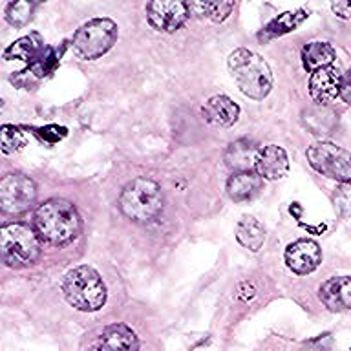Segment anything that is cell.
<instances>
[{"instance_id":"1","label":"cell","mask_w":351,"mask_h":351,"mask_svg":"<svg viewBox=\"0 0 351 351\" xmlns=\"http://www.w3.org/2000/svg\"><path fill=\"white\" fill-rule=\"evenodd\" d=\"M35 230L51 245H66L81 232V216L73 203L53 197L35 210Z\"/></svg>"},{"instance_id":"2","label":"cell","mask_w":351,"mask_h":351,"mask_svg":"<svg viewBox=\"0 0 351 351\" xmlns=\"http://www.w3.org/2000/svg\"><path fill=\"white\" fill-rule=\"evenodd\" d=\"M229 70L243 95L262 101L273 88V73L265 60L247 48H238L229 55Z\"/></svg>"},{"instance_id":"3","label":"cell","mask_w":351,"mask_h":351,"mask_svg":"<svg viewBox=\"0 0 351 351\" xmlns=\"http://www.w3.org/2000/svg\"><path fill=\"white\" fill-rule=\"evenodd\" d=\"M165 197L161 186L148 178H137L123 189L119 207L126 218L137 223H148L163 210Z\"/></svg>"},{"instance_id":"4","label":"cell","mask_w":351,"mask_h":351,"mask_svg":"<svg viewBox=\"0 0 351 351\" xmlns=\"http://www.w3.org/2000/svg\"><path fill=\"white\" fill-rule=\"evenodd\" d=\"M62 291L68 304L79 311H99L106 302V285L95 269L79 265L64 276Z\"/></svg>"},{"instance_id":"5","label":"cell","mask_w":351,"mask_h":351,"mask_svg":"<svg viewBox=\"0 0 351 351\" xmlns=\"http://www.w3.org/2000/svg\"><path fill=\"white\" fill-rule=\"evenodd\" d=\"M0 254L10 267H26L40 256V236L26 223H8L0 229Z\"/></svg>"},{"instance_id":"6","label":"cell","mask_w":351,"mask_h":351,"mask_svg":"<svg viewBox=\"0 0 351 351\" xmlns=\"http://www.w3.org/2000/svg\"><path fill=\"white\" fill-rule=\"evenodd\" d=\"M117 37L119 27L112 19H92L77 29L71 46L79 59L95 60L108 53Z\"/></svg>"},{"instance_id":"7","label":"cell","mask_w":351,"mask_h":351,"mask_svg":"<svg viewBox=\"0 0 351 351\" xmlns=\"http://www.w3.org/2000/svg\"><path fill=\"white\" fill-rule=\"evenodd\" d=\"M307 161L318 174L339 183H351V152L335 143L320 141L307 148Z\"/></svg>"},{"instance_id":"8","label":"cell","mask_w":351,"mask_h":351,"mask_svg":"<svg viewBox=\"0 0 351 351\" xmlns=\"http://www.w3.org/2000/svg\"><path fill=\"white\" fill-rule=\"evenodd\" d=\"M37 186L24 174H8L0 181V205L8 214L26 213L35 205Z\"/></svg>"},{"instance_id":"9","label":"cell","mask_w":351,"mask_h":351,"mask_svg":"<svg viewBox=\"0 0 351 351\" xmlns=\"http://www.w3.org/2000/svg\"><path fill=\"white\" fill-rule=\"evenodd\" d=\"M145 10H147L148 24L161 33L178 32L192 15L189 2H181V0H156V2H148Z\"/></svg>"},{"instance_id":"10","label":"cell","mask_w":351,"mask_h":351,"mask_svg":"<svg viewBox=\"0 0 351 351\" xmlns=\"http://www.w3.org/2000/svg\"><path fill=\"white\" fill-rule=\"evenodd\" d=\"M320 262H322V251L317 241L302 238L289 243L285 249V263L296 274L313 273Z\"/></svg>"},{"instance_id":"11","label":"cell","mask_w":351,"mask_h":351,"mask_svg":"<svg viewBox=\"0 0 351 351\" xmlns=\"http://www.w3.org/2000/svg\"><path fill=\"white\" fill-rule=\"evenodd\" d=\"M342 75L339 68L328 66L322 70L311 73L309 79V95L318 106H328L340 99V86H342Z\"/></svg>"},{"instance_id":"12","label":"cell","mask_w":351,"mask_h":351,"mask_svg":"<svg viewBox=\"0 0 351 351\" xmlns=\"http://www.w3.org/2000/svg\"><path fill=\"white\" fill-rule=\"evenodd\" d=\"M318 298L329 311L342 313L351 309V276L326 280L318 289Z\"/></svg>"},{"instance_id":"13","label":"cell","mask_w":351,"mask_h":351,"mask_svg":"<svg viewBox=\"0 0 351 351\" xmlns=\"http://www.w3.org/2000/svg\"><path fill=\"white\" fill-rule=\"evenodd\" d=\"M262 147L252 139H238L225 150V163L232 172H256V161Z\"/></svg>"},{"instance_id":"14","label":"cell","mask_w":351,"mask_h":351,"mask_svg":"<svg viewBox=\"0 0 351 351\" xmlns=\"http://www.w3.org/2000/svg\"><path fill=\"white\" fill-rule=\"evenodd\" d=\"M256 172L263 180L276 181L282 180L289 172V158L282 147L278 145H267L262 147L256 161Z\"/></svg>"},{"instance_id":"15","label":"cell","mask_w":351,"mask_h":351,"mask_svg":"<svg viewBox=\"0 0 351 351\" xmlns=\"http://www.w3.org/2000/svg\"><path fill=\"white\" fill-rule=\"evenodd\" d=\"M202 114L207 123L221 128H229L240 117V106L227 95H214L203 104Z\"/></svg>"},{"instance_id":"16","label":"cell","mask_w":351,"mask_h":351,"mask_svg":"<svg viewBox=\"0 0 351 351\" xmlns=\"http://www.w3.org/2000/svg\"><path fill=\"white\" fill-rule=\"evenodd\" d=\"M99 351H139V340L128 326L112 324L99 339Z\"/></svg>"},{"instance_id":"17","label":"cell","mask_w":351,"mask_h":351,"mask_svg":"<svg viewBox=\"0 0 351 351\" xmlns=\"http://www.w3.org/2000/svg\"><path fill=\"white\" fill-rule=\"evenodd\" d=\"M263 178L258 172H232L227 181V194L232 202H249L262 191Z\"/></svg>"},{"instance_id":"18","label":"cell","mask_w":351,"mask_h":351,"mask_svg":"<svg viewBox=\"0 0 351 351\" xmlns=\"http://www.w3.org/2000/svg\"><path fill=\"white\" fill-rule=\"evenodd\" d=\"M46 51H48V48L44 46L43 38L38 37L37 33H33V35L19 38L11 46H8L4 51V59H21L29 62V64H35Z\"/></svg>"},{"instance_id":"19","label":"cell","mask_w":351,"mask_h":351,"mask_svg":"<svg viewBox=\"0 0 351 351\" xmlns=\"http://www.w3.org/2000/svg\"><path fill=\"white\" fill-rule=\"evenodd\" d=\"M302 64L307 71L322 70V68H328V66H333L335 59H337V53H335L333 46L329 43H309L302 48Z\"/></svg>"},{"instance_id":"20","label":"cell","mask_w":351,"mask_h":351,"mask_svg":"<svg viewBox=\"0 0 351 351\" xmlns=\"http://www.w3.org/2000/svg\"><path fill=\"white\" fill-rule=\"evenodd\" d=\"M236 240L249 251L256 252L262 249L265 241V229L263 225L252 216H243L236 225Z\"/></svg>"},{"instance_id":"21","label":"cell","mask_w":351,"mask_h":351,"mask_svg":"<svg viewBox=\"0 0 351 351\" xmlns=\"http://www.w3.org/2000/svg\"><path fill=\"white\" fill-rule=\"evenodd\" d=\"M307 13L306 10H296V11H287V13H282L278 15L276 19L269 22L265 29L260 33V38L263 40H267V38H274V37H280V35H285V33L293 32L295 27H298L302 22L307 19Z\"/></svg>"},{"instance_id":"22","label":"cell","mask_w":351,"mask_h":351,"mask_svg":"<svg viewBox=\"0 0 351 351\" xmlns=\"http://www.w3.org/2000/svg\"><path fill=\"white\" fill-rule=\"evenodd\" d=\"M191 13L196 16H205L213 22H223L234 10V2H189Z\"/></svg>"},{"instance_id":"23","label":"cell","mask_w":351,"mask_h":351,"mask_svg":"<svg viewBox=\"0 0 351 351\" xmlns=\"http://www.w3.org/2000/svg\"><path fill=\"white\" fill-rule=\"evenodd\" d=\"M35 8H37V4L29 2V0H15V2H10L8 8H5V21L15 27L26 26L27 22L32 21Z\"/></svg>"},{"instance_id":"24","label":"cell","mask_w":351,"mask_h":351,"mask_svg":"<svg viewBox=\"0 0 351 351\" xmlns=\"http://www.w3.org/2000/svg\"><path fill=\"white\" fill-rule=\"evenodd\" d=\"M26 134L13 125H4L0 132V145H2V152L4 154H15L26 147Z\"/></svg>"},{"instance_id":"25","label":"cell","mask_w":351,"mask_h":351,"mask_svg":"<svg viewBox=\"0 0 351 351\" xmlns=\"http://www.w3.org/2000/svg\"><path fill=\"white\" fill-rule=\"evenodd\" d=\"M333 203L342 218L351 219V183H340L335 189Z\"/></svg>"},{"instance_id":"26","label":"cell","mask_w":351,"mask_h":351,"mask_svg":"<svg viewBox=\"0 0 351 351\" xmlns=\"http://www.w3.org/2000/svg\"><path fill=\"white\" fill-rule=\"evenodd\" d=\"M340 99L344 103L351 104V70H348L342 75V86H340Z\"/></svg>"},{"instance_id":"27","label":"cell","mask_w":351,"mask_h":351,"mask_svg":"<svg viewBox=\"0 0 351 351\" xmlns=\"http://www.w3.org/2000/svg\"><path fill=\"white\" fill-rule=\"evenodd\" d=\"M331 10L340 19H351V2H346V0H340V2H333L331 4Z\"/></svg>"}]
</instances>
